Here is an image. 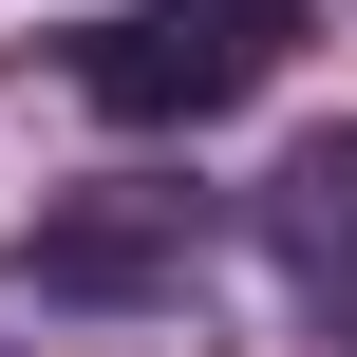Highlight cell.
Returning a JSON list of instances; mask_svg holds the SVG:
<instances>
[{
  "label": "cell",
  "mask_w": 357,
  "mask_h": 357,
  "mask_svg": "<svg viewBox=\"0 0 357 357\" xmlns=\"http://www.w3.org/2000/svg\"><path fill=\"white\" fill-rule=\"evenodd\" d=\"M188 245H207V207L188 188H75V207H38V301H188Z\"/></svg>",
  "instance_id": "obj_1"
},
{
  "label": "cell",
  "mask_w": 357,
  "mask_h": 357,
  "mask_svg": "<svg viewBox=\"0 0 357 357\" xmlns=\"http://www.w3.org/2000/svg\"><path fill=\"white\" fill-rule=\"evenodd\" d=\"M75 94L113 132H207L226 94H264V56L207 38V19H75Z\"/></svg>",
  "instance_id": "obj_2"
},
{
  "label": "cell",
  "mask_w": 357,
  "mask_h": 357,
  "mask_svg": "<svg viewBox=\"0 0 357 357\" xmlns=\"http://www.w3.org/2000/svg\"><path fill=\"white\" fill-rule=\"evenodd\" d=\"M264 245L301 264V301L357 339V132H301V151L264 169Z\"/></svg>",
  "instance_id": "obj_3"
},
{
  "label": "cell",
  "mask_w": 357,
  "mask_h": 357,
  "mask_svg": "<svg viewBox=\"0 0 357 357\" xmlns=\"http://www.w3.org/2000/svg\"><path fill=\"white\" fill-rule=\"evenodd\" d=\"M0 357H207V320H188V301H132V320L38 301V339H19V301H0Z\"/></svg>",
  "instance_id": "obj_4"
},
{
  "label": "cell",
  "mask_w": 357,
  "mask_h": 357,
  "mask_svg": "<svg viewBox=\"0 0 357 357\" xmlns=\"http://www.w3.org/2000/svg\"><path fill=\"white\" fill-rule=\"evenodd\" d=\"M169 19H207V38H245V56H282V38H301V0H169Z\"/></svg>",
  "instance_id": "obj_5"
}]
</instances>
